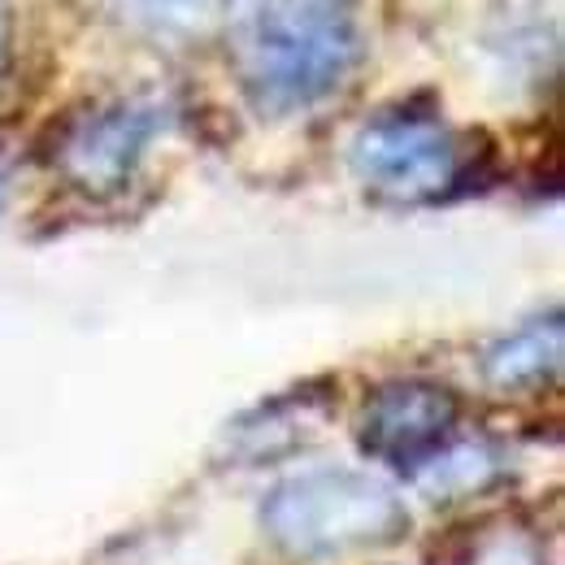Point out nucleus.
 Returning <instances> with one entry per match:
<instances>
[{
  "mask_svg": "<svg viewBox=\"0 0 565 565\" xmlns=\"http://www.w3.org/2000/svg\"><path fill=\"white\" fill-rule=\"evenodd\" d=\"M4 57H9V0H0V71H4Z\"/></svg>",
  "mask_w": 565,
  "mask_h": 565,
  "instance_id": "obj_3",
  "label": "nucleus"
},
{
  "mask_svg": "<svg viewBox=\"0 0 565 565\" xmlns=\"http://www.w3.org/2000/svg\"><path fill=\"white\" fill-rule=\"evenodd\" d=\"M356 166L379 192L426 196L452 174V143L439 118L387 114L370 122L356 140Z\"/></svg>",
  "mask_w": 565,
  "mask_h": 565,
  "instance_id": "obj_2",
  "label": "nucleus"
},
{
  "mask_svg": "<svg viewBox=\"0 0 565 565\" xmlns=\"http://www.w3.org/2000/svg\"><path fill=\"white\" fill-rule=\"evenodd\" d=\"M231 57L262 105H309L356 62V0H222Z\"/></svg>",
  "mask_w": 565,
  "mask_h": 565,
  "instance_id": "obj_1",
  "label": "nucleus"
}]
</instances>
